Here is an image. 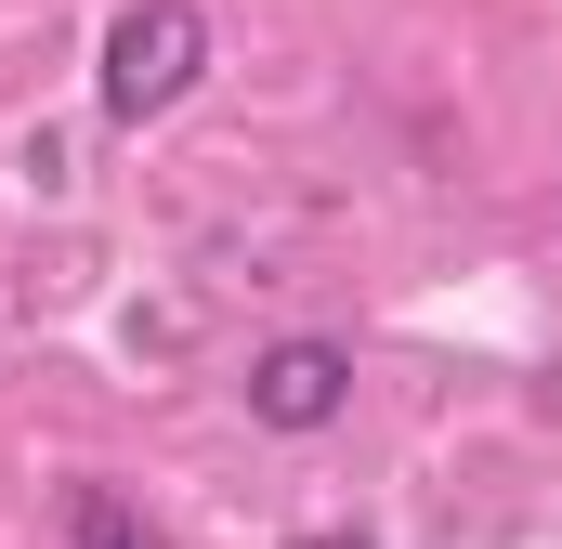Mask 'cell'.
Segmentation results:
<instances>
[{"label": "cell", "mask_w": 562, "mask_h": 549, "mask_svg": "<svg viewBox=\"0 0 562 549\" xmlns=\"http://www.w3.org/2000/svg\"><path fill=\"white\" fill-rule=\"evenodd\" d=\"M353 406V354L340 340H262L249 354V418L262 432H327Z\"/></svg>", "instance_id": "7a4b0ae2"}, {"label": "cell", "mask_w": 562, "mask_h": 549, "mask_svg": "<svg viewBox=\"0 0 562 549\" xmlns=\"http://www.w3.org/2000/svg\"><path fill=\"white\" fill-rule=\"evenodd\" d=\"M196 79H210V13H196V0H132V13L105 26V119H119V132L170 119Z\"/></svg>", "instance_id": "6da1fadb"}, {"label": "cell", "mask_w": 562, "mask_h": 549, "mask_svg": "<svg viewBox=\"0 0 562 549\" xmlns=\"http://www.w3.org/2000/svg\"><path fill=\"white\" fill-rule=\"evenodd\" d=\"M288 549H380V537H353V524H314V537H288Z\"/></svg>", "instance_id": "277c9868"}, {"label": "cell", "mask_w": 562, "mask_h": 549, "mask_svg": "<svg viewBox=\"0 0 562 549\" xmlns=\"http://www.w3.org/2000/svg\"><path fill=\"white\" fill-rule=\"evenodd\" d=\"M66 537H79V549H170L119 484H79V497H66Z\"/></svg>", "instance_id": "3957f363"}]
</instances>
